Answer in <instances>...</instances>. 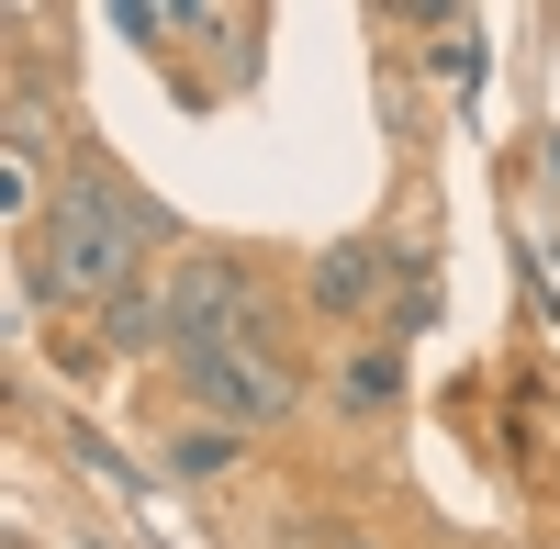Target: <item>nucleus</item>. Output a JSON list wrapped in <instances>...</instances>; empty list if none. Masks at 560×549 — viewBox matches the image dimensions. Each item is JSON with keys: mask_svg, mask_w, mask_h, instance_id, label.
Masks as SVG:
<instances>
[{"mask_svg": "<svg viewBox=\"0 0 560 549\" xmlns=\"http://www.w3.org/2000/svg\"><path fill=\"white\" fill-rule=\"evenodd\" d=\"M168 236L158 224V202L135 191V179H113V168H68V191H57V213H45V236L23 247V303H124L135 292V258H147Z\"/></svg>", "mask_w": 560, "mask_h": 549, "instance_id": "obj_1", "label": "nucleus"}, {"mask_svg": "<svg viewBox=\"0 0 560 549\" xmlns=\"http://www.w3.org/2000/svg\"><path fill=\"white\" fill-rule=\"evenodd\" d=\"M247 337H258V281H247V258L179 247L168 281H158V348H168V359H213V348H247Z\"/></svg>", "mask_w": 560, "mask_h": 549, "instance_id": "obj_2", "label": "nucleus"}, {"mask_svg": "<svg viewBox=\"0 0 560 549\" xmlns=\"http://www.w3.org/2000/svg\"><path fill=\"white\" fill-rule=\"evenodd\" d=\"M179 393H191V416H213L224 437H258V427H280L303 404V371L280 348H213V359H179Z\"/></svg>", "mask_w": 560, "mask_h": 549, "instance_id": "obj_3", "label": "nucleus"}, {"mask_svg": "<svg viewBox=\"0 0 560 549\" xmlns=\"http://www.w3.org/2000/svg\"><path fill=\"white\" fill-rule=\"evenodd\" d=\"M382 269H393V247L382 236H348V247H325L314 258V314H337V326H348V314H370V292H382Z\"/></svg>", "mask_w": 560, "mask_h": 549, "instance_id": "obj_4", "label": "nucleus"}, {"mask_svg": "<svg viewBox=\"0 0 560 549\" xmlns=\"http://www.w3.org/2000/svg\"><path fill=\"white\" fill-rule=\"evenodd\" d=\"M337 393L359 404V416H393V404H404V359L393 348H348L337 359Z\"/></svg>", "mask_w": 560, "mask_h": 549, "instance_id": "obj_5", "label": "nucleus"}, {"mask_svg": "<svg viewBox=\"0 0 560 549\" xmlns=\"http://www.w3.org/2000/svg\"><path fill=\"white\" fill-rule=\"evenodd\" d=\"M382 326H393V337H427V326H438V281H427V269H404V292L382 303Z\"/></svg>", "mask_w": 560, "mask_h": 549, "instance_id": "obj_6", "label": "nucleus"}, {"mask_svg": "<svg viewBox=\"0 0 560 549\" xmlns=\"http://www.w3.org/2000/svg\"><path fill=\"white\" fill-rule=\"evenodd\" d=\"M168 471H236V437H224V427H179L168 437Z\"/></svg>", "mask_w": 560, "mask_h": 549, "instance_id": "obj_7", "label": "nucleus"}, {"mask_svg": "<svg viewBox=\"0 0 560 549\" xmlns=\"http://www.w3.org/2000/svg\"><path fill=\"white\" fill-rule=\"evenodd\" d=\"M337 549H370V538H337Z\"/></svg>", "mask_w": 560, "mask_h": 549, "instance_id": "obj_8", "label": "nucleus"}]
</instances>
